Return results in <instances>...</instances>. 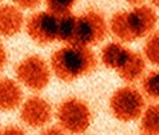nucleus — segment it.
I'll use <instances>...</instances> for the list:
<instances>
[{
	"mask_svg": "<svg viewBox=\"0 0 159 135\" xmlns=\"http://www.w3.org/2000/svg\"><path fill=\"white\" fill-rule=\"evenodd\" d=\"M98 67V58L91 48L66 44L50 58V70L63 82H73L91 75Z\"/></svg>",
	"mask_w": 159,
	"mask_h": 135,
	"instance_id": "1",
	"label": "nucleus"
},
{
	"mask_svg": "<svg viewBox=\"0 0 159 135\" xmlns=\"http://www.w3.org/2000/svg\"><path fill=\"white\" fill-rule=\"evenodd\" d=\"M158 22V16L148 5H135L130 11H119L109 21V31L122 43H134L150 35Z\"/></svg>",
	"mask_w": 159,
	"mask_h": 135,
	"instance_id": "2",
	"label": "nucleus"
},
{
	"mask_svg": "<svg viewBox=\"0 0 159 135\" xmlns=\"http://www.w3.org/2000/svg\"><path fill=\"white\" fill-rule=\"evenodd\" d=\"M55 117L59 128L66 133L80 135L90 128L91 109L85 100L71 96L58 104Z\"/></svg>",
	"mask_w": 159,
	"mask_h": 135,
	"instance_id": "3",
	"label": "nucleus"
},
{
	"mask_svg": "<svg viewBox=\"0 0 159 135\" xmlns=\"http://www.w3.org/2000/svg\"><path fill=\"white\" fill-rule=\"evenodd\" d=\"M109 109L113 117L121 122L136 121L145 109L144 94L134 86H122L112 94Z\"/></svg>",
	"mask_w": 159,
	"mask_h": 135,
	"instance_id": "4",
	"label": "nucleus"
},
{
	"mask_svg": "<svg viewBox=\"0 0 159 135\" xmlns=\"http://www.w3.org/2000/svg\"><path fill=\"white\" fill-rule=\"evenodd\" d=\"M50 64L37 54L28 55L16 67L17 81L32 91H41L50 82Z\"/></svg>",
	"mask_w": 159,
	"mask_h": 135,
	"instance_id": "5",
	"label": "nucleus"
},
{
	"mask_svg": "<svg viewBox=\"0 0 159 135\" xmlns=\"http://www.w3.org/2000/svg\"><path fill=\"white\" fill-rule=\"evenodd\" d=\"M109 27L104 16L96 11H87L77 16V27L73 44L91 48L105 40Z\"/></svg>",
	"mask_w": 159,
	"mask_h": 135,
	"instance_id": "6",
	"label": "nucleus"
},
{
	"mask_svg": "<svg viewBox=\"0 0 159 135\" xmlns=\"http://www.w3.org/2000/svg\"><path fill=\"white\" fill-rule=\"evenodd\" d=\"M59 16L50 11L36 12L25 22L26 32L37 45H50L57 41Z\"/></svg>",
	"mask_w": 159,
	"mask_h": 135,
	"instance_id": "7",
	"label": "nucleus"
},
{
	"mask_svg": "<svg viewBox=\"0 0 159 135\" xmlns=\"http://www.w3.org/2000/svg\"><path fill=\"white\" fill-rule=\"evenodd\" d=\"M19 117H21V121L28 128H44L52 121V104L40 95H31L25 102H22Z\"/></svg>",
	"mask_w": 159,
	"mask_h": 135,
	"instance_id": "8",
	"label": "nucleus"
},
{
	"mask_svg": "<svg viewBox=\"0 0 159 135\" xmlns=\"http://www.w3.org/2000/svg\"><path fill=\"white\" fill-rule=\"evenodd\" d=\"M25 26V17L22 9L17 5L4 4L0 5V35L12 37L18 35Z\"/></svg>",
	"mask_w": 159,
	"mask_h": 135,
	"instance_id": "9",
	"label": "nucleus"
},
{
	"mask_svg": "<svg viewBox=\"0 0 159 135\" xmlns=\"http://www.w3.org/2000/svg\"><path fill=\"white\" fill-rule=\"evenodd\" d=\"M23 102V91L21 84L11 77L0 79V111L11 112L21 107Z\"/></svg>",
	"mask_w": 159,
	"mask_h": 135,
	"instance_id": "10",
	"label": "nucleus"
},
{
	"mask_svg": "<svg viewBox=\"0 0 159 135\" xmlns=\"http://www.w3.org/2000/svg\"><path fill=\"white\" fill-rule=\"evenodd\" d=\"M130 53H131V49L126 48L122 43L113 41V43L107 44L102 49L100 59L107 68L117 72L125 64Z\"/></svg>",
	"mask_w": 159,
	"mask_h": 135,
	"instance_id": "11",
	"label": "nucleus"
},
{
	"mask_svg": "<svg viewBox=\"0 0 159 135\" xmlns=\"http://www.w3.org/2000/svg\"><path fill=\"white\" fill-rule=\"evenodd\" d=\"M145 68H146V61L144 55L131 50L125 64L117 71V73L125 82L132 84L141 79L145 72Z\"/></svg>",
	"mask_w": 159,
	"mask_h": 135,
	"instance_id": "12",
	"label": "nucleus"
},
{
	"mask_svg": "<svg viewBox=\"0 0 159 135\" xmlns=\"http://www.w3.org/2000/svg\"><path fill=\"white\" fill-rule=\"evenodd\" d=\"M139 130L141 135H159V104H150L140 116Z\"/></svg>",
	"mask_w": 159,
	"mask_h": 135,
	"instance_id": "13",
	"label": "nucleus"
},
{
	"mask_svg": "<svg viewBox=\"0 0 159 135\" xmlns=\"http://www.w3.org/2000/svg\"><path fill=\"white\" fill-rule=\"evenodd\" d=\"M76 27H77V16L72 13H66L63 16H59L57 40L64 44H73Z\"/></svg>",
	"mask_w": 159,
	"mask_h": 135,
	"instance_id": "14",
	"label": "nucleus"
},
{
	"mask_svg": "<svg viewBox=\"0 0 159 135\" xmlns=\"http://www.w3.org/2000/svg\"><path fill=\"white\" fill-rule=\"evenodd\" d=\"M145 61L154 66H159V31H153L144 44Z\"/></svg>",
	"mask_w": 159,
	"mask_h": 135,
	"instance_id": "15",
	"label": "nucleus"
},
{
	"mask_svg": "<svg viewBox=\"0 0 159 135\" xmlns=\"http://www.w3.org/2000/svg\"><path fill=\"white\" fill-rule=\"evenodd\" d=\"M143 94L152 100H159V70L150 71L141 81Z\"/></svg>",
	"mask_w": 159,
	"mask_h": 135,
	"instance_id": "16",
	"label": "nucleus"
},
{
	"mask_svg": "<svg viewBox=\"0 0 159 135\" xmlns=\"http://www.w3.org/2000/svg\"><path fill=\"white\" fill-rule=\"evenodd\" d=\"M45 3L48 11L53 12L57 16H63L66 13H71L77 0H45Z\"/></svg>",
	"mask_w": 159,
	"mask_h": 135,
	"instance_id": "17",
	"label": "nucleus"
},
{
	"mask_svg": "<svg viewBox=\"0 0 159 135\" xmlns=\"http://www.w3.org/2000/svg\"><path fill=\"white\" fill-rule=\"evenodd\" d=\"M43 0H14V5L19 9H35L41 4Z\"/></svg>",
	"mask_w": 159,
	"mask_h": 135,
	"instance_id": "18",
	"label": "nucleus"
},
{
	"mask_svg": "<svg viewBox=\"0 0 159 135\" xmlns=\"http://www.w3.org/2000/svg\"><path fill=\"white\" fill-rule=\"evenodd\" d=\"M0 135H28L22 128L17 126V125H9L5 126L3 130H0Z\"/></svg>",
	"mask_w": 159,
	"mask_h": 135,
	"instance_id": "19",
	"label": "nucleus"
},
{
	"mask_svg": "<svg viewBox=\"0 0 159 135\" xmlns=\"http://www.w3.org/2000/svg\"><path fill=\"white\" fill-rule=\"evenodd\" d=\"M39 135H67V133L59 126H50L44 129Z\"/></svg>",
	"mask_w": 159,
	"mask_h": 135,
	"instance_id": "20",
	"label": "nucleus"
},
{
	"mask_svg": "<svg viewBox=\"0 0 159 135\" xmlns=\"http://www.w3.org/2000/svg\"><path fill=\"white\" fill-rule=\"evenodd\" d=\"M7 62H8V53L4 44L0 41V71H3L5 68Z\"/></svg>",
	"mask_w": 159,
	"mask_h": 135,
	"instance_id": "21",
	"label": "nucleus"
},
{
	"mask_svg": "<svg viewBox=\"0 0 159 135\" xmlns=\"http://www.w3.org/2000/svg\"><path fill=\"white\" fill-rule=\"evenodd\" d=\"M125 2H127L128 4H131V5H140L144 0H125Z\"/></svg>",
	"mask_w": 159,
	"mask_h": 135,
	"instance_id": "22",
	"label": "nucleus"
},
{
	"mask_svg": "<svg viewBox=\"0 0 159 135\" xmlns=\"http://www.w3.org/2000/svg\"><path fill=\"white\" fill-rule=\"evenodd\" d=\"M152 3H153V5H154L155 8L159 9V0H152Z\"/></svg>",
	"mask_w": 159,
	"mask_h": 135,
	"instance_id": "23",
	"label": "nucleus"
},
{
	"mask_svg": "<svg viewBox=\"0 0 159 135\" xmlns=\"http://www.w3.org/2000/svg\"><path fill=\"white\" fill-rule=\"evenodd\" d=\"M2 2H3V0H0V3H2Z\"/></svg>",
	"mask_w": 159,
	"mask_h": 135,
	"instance_id": "24",
	"label": "nucleus"
},
{
	"mask_svg": "<svg viewBox=\"0 0 159 135\" xmlns=\"http://www.w3.org/2000/svg\"><path fill=\"white\" fill-rule=\"evenodd\" d=\"M0 130H2V129H0Z\"/></svg>",
	"mask_w": 159,
	"mask_h": 135,
	"instance_id": "25",
	"label": "nucleus"
}]
</instances>
